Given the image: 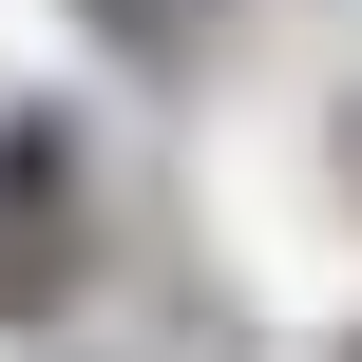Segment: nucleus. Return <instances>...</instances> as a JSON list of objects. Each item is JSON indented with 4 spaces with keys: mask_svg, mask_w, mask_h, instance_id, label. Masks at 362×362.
Here are the masks:
<instances>
[{
    "mask_svg": "<svg viewBox=\"0 0 362 362\" xmlns=\"http://www.w3.org/2000/svg\"><path fill=\"white\" fill-rule=\"evenodd\" d=\"M76 19H95V38L134 57V76H191V57L229 38V0H76Z\"/></svg>",
    "mask_w": 362,
    "mask_h": 362,
    "instance_id": "2",
    "label": "nucleus"
},
{
    "mask_svg": "<svg viewBox=\"0 0 362 362\" xmlns=\"http://www.w3.org/2000/svg\"><path fill=\"white\" fill-rule=\"evenodd\" d=\"M344 362H362V325H344Z\"/></svg>",
    "mask_w": 362,
    "mask_h": 362,
    "instance_id": "3",
    "label": "nucleus"
},
{
    "mask_svg": "<svg viewBox=\"0 0 362 362\" xmlns=\"http://www.w3.org/2000/svg\"><path fill=\"white\" fill-rule=\"evenodd\" d=\"M57 248H76V153H57V115H0V286L38 305Z\"/></svg>",
    "mask_w": 362,
    "mask_h": 362,
    "instance_id": "1",
    "label": "nucleus"
}]
</instances>
